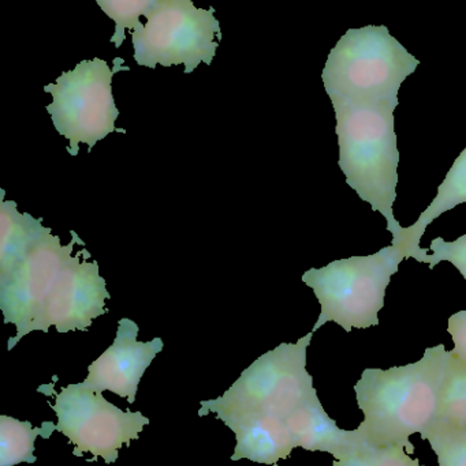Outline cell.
I'll return each instance as SVG.
<instances>
[{
    "mask_svg": "<svg viewBox=\"0 0 466 466\" xmlns=\"http://www.w3.org/2000/svg\"><path fill=\"white\" fill-rule=\"evenodd\" d=\"M119 70L128 71L129 67L117 65L111 70L109 63L98 57L82 60L74 70L65 71L55 84L44 87L54 98L47 111L57 133L70 141L71 156L78 155L79 144H87L92 152L109 134L126 133L115 128L119 111L112 96V76Z\"/></svg>",
    "mask_w": 466,
    "mask_h": 466,
    "instance_id": "obj_8",
    "label": "cell"
},
{
    "mask_svg": "<svg viewBox=\"0 0 466 466\" xmlns=\"http://www.w3.org/2000/svg\"><path fill=\"white\" fill-rule=\"evenodd\" d=\"M333 466H423L405 448L364 445L347 456L334 460Z\"/></svg>",
    "mask_w": 466,
    "mask_h": 466,
    "instance_id": "obj_18",
    "label": "cell"
},
{
    "mask_svg": "<svg viewBox=\"0 0 466 466\" xmlns=\"http://www.w3.org/2000/svg\"><path fill=\"white\" fill-rule=\"evenodd\" d=\"M315 331L295 344H284L260 356L234 385L216 400L202 402L200 416L216 413V418L264 413L286 419L312 393L314 378L306 371V350Z\"/></svg>",
    "mask_w": 466,
    "mask_h": 466,
    "instance_id": "obj_6",
    "label": "cell"
},
{
    "mask_svg": "<svg viewBox=\"0 0 466 466\" xmlns=\"http://www.w3.org/2000/svg\"><path fill=\"white\" fill-rule=\"evenodd\" d=\"M213 7L197 8L193 0H159L131 33L137 65L155 68L185 66L192 74L200 63L210 66L222 38L221 24Z\"/></svg>",
    "mask_w": 466,
    "mask_h": 466,
    "instance_id": "obj_7",
    "label": "cell"
},
{
    "mask_svg": "<svg viewBox=\"0 0 466 466\" xmlns=\"http://www.w3.org/2000/svg\"><path fill=\"white\" fill-rule=\"evenodd\" d=\"M448 352L440 344L415 363L364 370L355 393L364 416L357 430L368 445L412 448L410 437L437 423Z\"/></svg>",
    "mask_w": 466,
    "mask_h": 466,
    "instance_id": "obj_2",
    "label": "cell"
},
{
    "mask_svg": "<svg viewBox=\"0 0 466 466\" xmlns=\"http://www.w3.org/2000/svg\"><path fill=\"white\" fill-rule=\"evenodd\" d=\"M139 326L128 318L118 322L114 344L96 359L84 380L87 388L95 391H111L130 404L136 401L137 389L142 375L152 363L153 359L163 350L161 339L152 341H137Z\"/></svg>",
    "mask_w": 466,
    "mask_h": 466,
    "instance_id": "obj_10",
    "label": "cell"
},
{
    "mask_svg": "<svg viewBox=\"0 0 466 466\" xmlns=\"http://www.w3.org/2000/svg\"><path fill=\"white\" fill-rule=\"evenodd\" d=\"M421 437L429 441L440 466H466V429L437 421Z\"/></svg>",
    "mask_w": 466,
    "mask_h": 466,
    "instance_id": "obj_16",
    "label": "cell"
},
{
    "mask_svg": "<svg viewBox=\"0 0 466 466\" xmlns=\"http://www.w3.org/2000/svg\"><path fill=\"white\" fill-rule=\"evenodd\" d=\"M237 438L233 461L251 460L257 464L278 466L295 449L292 432L285 419L264 413H249L222 418Z\"/></svg>",
    "mask_w": 466,
    "mask_h": 466,
    "instance_id": "obj_12",
    "label": "cell"
},
{
    "mask_svg": "<svg viewBox=\"0 0 466 466\" xmlns=\"http://www.w3.org/2000/svg\"><path fill=\"white\" fill-rule=\"evenodd\" d=\"M285 421L292 432L295 448L323 451L336 460L368 445L357 429L352 431L339 429L337 421L326 412L316 391L295 408Z\"/></svg>",
    "mask_w": 466,
    "mask_h": 466,
    "instance_id": "obj_11",
    "label": "cell"
},
{
    "mask_svg": "<svg viewBox=\"0 0 466 466\" xmlns=\"http://www.w3.org/2000/svg\"><path fill=\"white\" fill-rule=\"evenodd\" d=\"M407 258L404 247L391 244L375 254L356 255L305 271L303 282L312 288L322 309L312 331L328 322L347 333L379 325L386 290Z\"/></svg>",
    "mask_w": 466,
    "mask_h": 466,
    "instance_id": "obj_5",
    "label": "cell"
},
{
    "mask_svg": "<svg viewBox=\"0 0 466 466\" xmlns=\"http://www.w3.org/2000/svg\"><path fill=\"white\" fill-rule=\"evenodd\" d=\"M0 199V309L5 323H14L13 350L30 331H87L106 314V281L89 251L74 255L81 238L73 232L66 246L44 228L41 218L19 213L14 201Z\"/></svg>",
    "mask_w": 466,
    "mask_h": 466,
    "instance_id": "obj_1",
    "label": "cell"
},
{
    "mask_svg": "<svg viewBox=\"0 0 466 466\" xmlns=\"http://www.w3.org/2000/svg\"><path fill=\"white\" fill-rule=\"evenodd\" d=\"M429 249L432 254L429 255L426 263L431 270L440 262H450L466 279V233L454 241H446L442 238H434Z\"/></svg>",
    "mask_w": 466,
    "mask_h": 466,
    "instance_id": "obj_19",
    "label": "cell"
},
{
    "mask_svg": "<svg viewBox=\"0 0 466 466\" xmlns=\"http://www.w3.org/2000/svg\"><path fill=\"white\" fill-rule=\"evenodd\" d=\"M51 408L57 413V431L76 446L74 456L92 454L89 462L98 461V457L106 464L117 461L119 449L139 440L150 424V419L141 412H123L107 401L101 391L92 390L84 383L63 388Z\"/></svg>",
    "mask_w": 466,
    "mask_h": 466,
    "instance_id": "obj_9",
    "label": "cell"
},
{
    "mask_svg": "<svg viewBox=\"0 0 466 466\" xmlns=\"http://www.w3.org/2000/svg\"><path fill=\"white\" fill-rule=\"evenodd\" d=\"M437 421L466 429V363L451 350L440 383Z\"/></svg>",
    "mask_w": 466,
    "mask_h": 466,
    "instance_id": "obj_15",
    "label": "cell"
},
{
    "mask_svg": "<svg viewBox=\"0 0 466 466\" xmlns=\"http://www.w3.org/2000/svg\"><path fill=\"white\" fill-rule=\"evenodd\" d=\"M419 65L385 25H368L339 38L322 79L330 97L358 104L399 101L401 85Z\"/></svg>",
    "mask_w": 466,
    "mask_h": 466,
    "instance_id": "obj_4",
    "label": "cell"
},
{
    "mask_svg": "<svg viewBox=\"0 0 466 466\" xmlns=\"http://www.w3.org/2000/svg\"><path fill=\"white\" fill-rule=\"evenodd\" d=\"M159 0H96L101 10L115 22L111 43L117 48L125 41V30H133L140 24V16L147 18Z\"/></svg>",
    "mask_w": 466,
    "mask_h": 466,
    "instance_id": "obj_17",
    "label": "cell"
},
{
    "mask_svg": "<svg viewBox=\"0 0 466 466\" xmlns=\"http://www.w3.org/2000/svg\"><path fill=\"white\" fill-rule=\"evenodd\" d=\"M57 426L46 421L38 429H33L29 421L16 420L8 416H0V466H16L37 461L35 457V442L37 437L48 440Z\"/></svg>",
    "mask_w": 466,
    "mask_h": 466,
    "instance_id": "obj_14",
    "label": "cell"
},
{
    "mask_svg": "<svg viewBox=\"0 0 466 466\" xmlns=\"http://www.w3.org/2000/svg\"><path fill=\"white\" fill-rule=\"evenodd\" d=\"M466 204V147L451 166L445 180L438 187L437 197L429 208L419 216L413 226L404 228L401 243L408 252V258H413L420 263H426L429 248H421L420 241L427 227L434 223L443 213L450 212L459 205Z\"/></svg>",
    "mask_w": 466,
    "mask_h": 466,
    "instance_id": "obj_13",
    "label": "cell"
},
{
    "mask_svg": "<svg viewBox=\"0 0 466 466\" xmlns=\"http://www.w3.org/2000/svg\"><path fill=\"white\" fill-rule=\"evenodd\" d=\"M336 112L339 168L347 185L361 201L371 205L388 221L394 246L404 228L394 218L399 186V150L394 130V111L399 101L349 103L330 97Z\"/></svg>",
    "mask_w": 466,
    "mask_h": 466,
    "instance_id": "obj_3",
    "label": "cell"
},
{
    "mask_svg": "<svg viewBox=\"0 0 466 466\" xmlns=\"http://www.w3.org/2000/svg\"><path fill=\"white\" fill-rule=\"evenodd\" d=\"M448 331L454 342V356L466 363V309L449 318Z\"/></svg>",
    "mask_w": 466,
    "mask_h": 466,
    "instance_id": "obj_20",
    "label": "cell"
}]
</instances>
